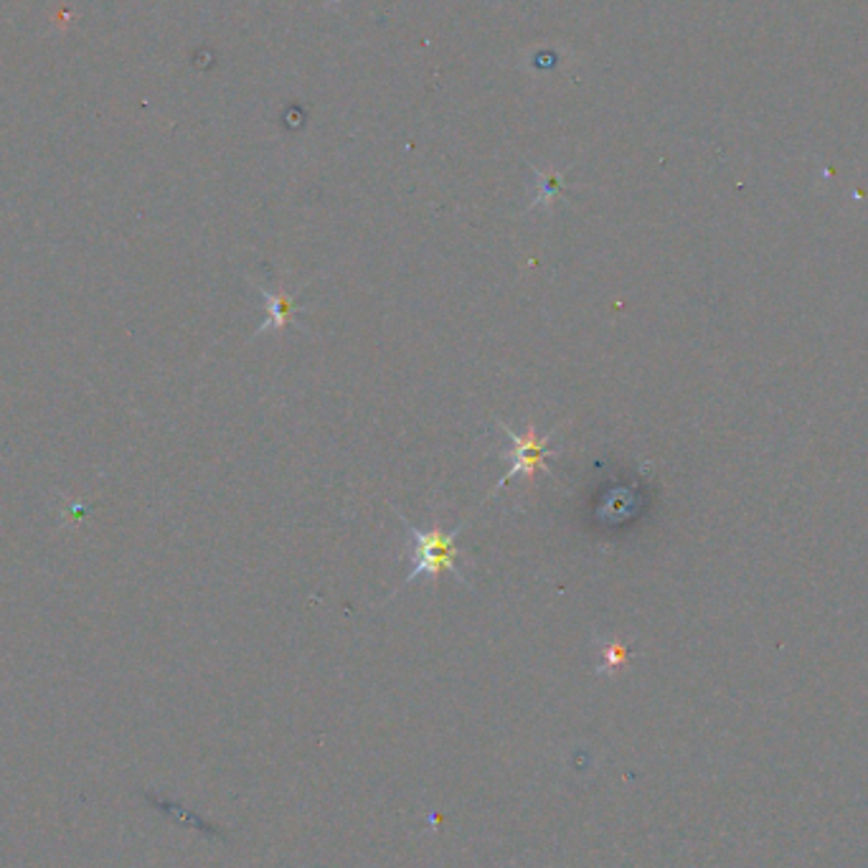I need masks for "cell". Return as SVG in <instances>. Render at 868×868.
<instances>
[{"instance_id":"6da1fadb","label":"cell","mask_w":868,"mask_h":868,"mask_svg":"<svg viewBox=\"0 0 868 868\" xmlns=\"http://www.w3.org/2000/svg\"><path fill=\"white\" fill-rule=\"evenodd\" d=\"M399 520L407 528V539H409V559H411V569H409V576L404 579V586H409L415 579H419L421 574L437 579L440 574H454L460 579V582H465V574H462V569L458 567V559L462 557L460 549H458V536L462 534V528L468 524H462L454 528L452 534H444L440 528H432V531H421V528L411 526L407 516L399 514Z\"/></svg>"},{"instance_id":"7a4b0ae2","label":"cell","mask_w":868,"mask_h":868,"mask_svg":"<svg viewBox=\"0 0 868 868\" xmlns=\"http://www.w3.org/2000/svg\"><path fill=\"white\" fill-rule=\"evenodd\" d=\"M498 425H501L503 432H506L508 442H510V448H508L510 468H508V473L501 477L498 485L493 487V495L498 493V491H503V487H506L510 481H514V477H520V475L534 477L536 473H539V470L553 475V470L549 465L551 435H536L534 425H528L526 435H520V432H516V429L506 427V425H503V421H498ZM493 495H491V498H493Z\"/></svg>"},{"instance_id":"3957f363","label":"cell","mask_w":868,"mask_h":868,"mask_svg":"<svg viewBox=\"0 0 868 868\" xmlns=\"http://www.w3.org/2000/svg\"><path fill=\"white\" fill-rule=\"evenodd\" d=\"M262 297H264V305H267V320L262 322L257 333H264V330L275 328V330H283L287 326H297L295 320V312H300L297 308V297L293 295H283V293H270V289H260Z\"/></svg>"},{"instance_id":"277c9868","label":"cell","mask_w":868,"mask_h":868,"mask_svg":"<svg viewBox=\"0 0 868 868\" xmlns=\"http://www.w3.org/2000/svg\"><path fill=\"white\" fill-rule=\"evenodd\" d=\"M625 658H627V650L623 648V645L612 642V645H607V648H605V663H607L609 668L623 666V663H625Z\"/></svg>"}]
</instances>
